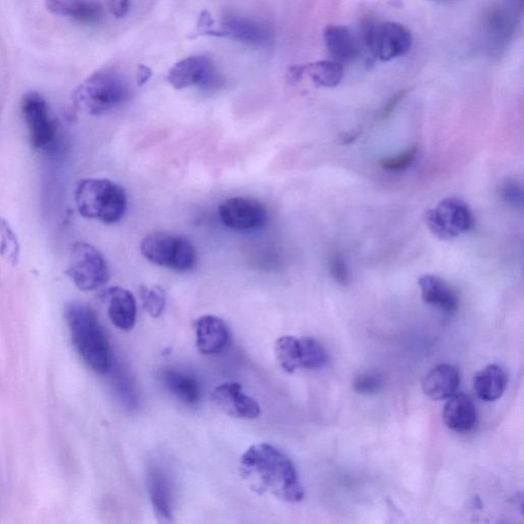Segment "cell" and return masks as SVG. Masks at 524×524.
<instances>
[{"label": "cell", "instance_id": "obj_1", "mask_svg": "<svg viewBox=\"0 0 524 524\" xmlns=\"http://www.w3.org/2000/svg\"><path fill=\"white\" fill-rule=\"evenodd\" d=\"M240 468L251 489L258 493H271L287 503H298L304 498V489L291 458L269 443L251 446L241 457Z\"/></svg>", "mask_w": 524, "mask_h": 524}, {"label": "cell", "instance_id": "obj_2", "mask_svg": "<svg viewBox=\"0 0 524 524\" xmlns=\"http://www.w3.org/2000/svg\"><path fill=\"white\" fill-rule=\"evenodd\" d=\"M73 344L82 359L93 372L110 373L113 354L96 312L83 302H71L65 310Z\"/></svg>", "mask_w": 524, "mask_h": 524}, {"label": "cell", "instance_id": "obj_3", "mask_svg": "<svg viewBox=\"0 0 524 524\" xmlns=\"http://www.w3.org/2000/svg\"><path fill=\"white\" fill-rule=\"evenodd\" d=\"M75 203L80 215L106 224L125 217L127 196L125 188L106 179H85L78 184Z\"/></svg>", "mask_w": 524, "mask_h": 524}, {"label": "cell", "instance_id": "obj_4", "mask_svg": "<svg viewBox=\"0 0 524 524\" xmlns=\"http://www.w3.org/2000/svg\"><path fill=\"white\" fill-rule=\"evenodd\" d=\"M129 87L118 72L100 70L79 84L72 93L77 110L100 116L113 111L128 99Z\"/></svg>", "mask_w": 524, "mask_h": 524}, {"label": "cell", "instance_id": "obj_5", "mask_svg": "<svg viewBox=\"0 0 524 524\" xmlns=\"http://www.w3.org/2000/svg\"><path fill=\"white\" fill-rule=\"evenodd\" d=\"M142 256L153 265L185 273L196 264V253L190 240L158 231L145 236L141 242Z\"/></svg>", "mask_w": 524, "mask_h": 524}, {"label": "cell", "instance_id": "obj_6", "mask_svg": "<svg viewBox=\"0 0 524 524\" xmlns=\"http://www.w3.org/2000/svg\"><path fill=\"white\" fill-rule=\"evenodd\" d=\"M424 222L429 231L442 241H450L475 228V215L468 204L462 199L447 198L428 209Z\"/></svg>", "mask_w": 524, "mask_h": 524}, {"label": "cell", "instance_id": "obj_7", "mask_svg": "<svg viewBox=\"0 0 524 524\" xmlns=\"http://www.w3.org/2000/svg\"><path fill=\"white\" fill-rule=\"evenodd\" d=\"M66 274L82 291H93L106 285L110 272L103 254L86 242L72 246Z\"/></svg>", "mask_w": 524, "mask_h": 524}, {"label": "cell", "instance_id": "obj_8", "mask_svg": "<svg viewBox=\"0 0 524 524\" xmlns=\"http://www.w3.org/2000/svg\"><path fill=\"white\" fill-rule=\"evenodd\" d=\"M365 40L371 54L383 62L406 55L413 45L409 29L395 22L371 26L365 32Z\"/></svg>", "mask_w": 524, "mask_h": 524}, {"label": "cell", "instance_id": "obj_9", "mask_svg": "<svg viewBox=\"0 0 524 524\" xmlns=\"http://www.w3.org/2000/svg\"><path fill=\"white\" fill-rule=\"evenodd\" d=\"M21 111L33 147L48 149L57 135L56 122L50 115L48 101L39 92H27L22 99Z\"/></svg>", "mask_w": 524, "mask_h": 524}, {"label": "cell", "instance_id": "obj_10", "mask_svg": "<svg viewBox=\"0 0 524 524\" xmlns=\"http://www.w3.org/2000/svg\"><path fill=\"white\" fill-rule=\"evenodd\" d=\"M170 83L176 90L199 86L202 89H216L222 83L213 60L205 56H193L178 62L169 72Z\"/></svg>", "mask_w": 524, "mask_h": 524}, {"label": "cell", "instance_id": "obj_11", "mask_svg": "<svg viewBox=\"0 0 524 524\" xmlns=\"http://www.w3.org/2000/svg\"><path fill=\"white\" fill-rule=\"evenodd\" d=\"M222 223L232 230L251 231L266 227L268 214L264 204L246 196H232L218 207Z\"/></svg>", "mask_w": 524, "mask_h": 524}, {"label": "cell", "instance_id": "obj_12", "mask_svg": "<svg viewBox=\"0 0 524 524\" xmlns=\"http://www.w3.org/2000/svg\"><path fill=\"white\" fill-rule=\"evenodd\" d=\"M214 404L232 418L254 420L260 416V406L247 396L238 382H224L213 391Z\"/></svg>", "mask_w": 524, "mask_h": 524}, {"label": "cell", "instance_id": "obj_13", "mask_svg": "<svg viewBox=\"0 0 524 524\" xmlns=\"http://www.w3.org/2000/svg\"><path fill=\"white\" fill-rule=\"evenodd\" d=\"M220 36L254 47H266L273 40L272 28L261 22L230 13L223 18Z\"/></svg>", "mask_w": 524, "mask_h": 524}, {"label": "cell", "instance_id": "obj_14", "mask_svg": "<svg viewBox=\"0 0 524 524\" xmlns=\"http://www.w3.org/2000/svg\"><path fill=\"white\" fill-rule=\"evenodd\" d=\"M519 6L522 7V3L512 0L511 4H496L487 12L485 28L492 48L499 49L511 39L518 23Z\"/></svg>", "mask_w": 524, "mask_h": 524}, {"label": "cell", "instance_id": "obj_15", "mask_svg": "<svg viewBox=\"0 0 524 524\" xmlns=\"http://www.w3.org/2000/svg\"><path fill=\"white\" fill-rule=\"evenodd\" d=\"M195 330L196 347L202 354H221L229 345V328L221 318L203 316L196 319Z\"/></svg>", "mask_w": 524, "mask_h": 524}, {"label": "cell", "instance_id": "obj_16", "mask_svg": "<svg viewBox=\"0 0 524 524\" xmlns=\"http://www.w3.org/2000/svg\"><path fill=\"white\" fill-rule=\"evenodd\" d=\"M442 419L450 431L467 433L477 424V410L475 402L465 393H455L448 398L443 407Z\"/></svg>", "mask_w": 524, "mask_h": 524}, {"label": "cell", "instance_id": "obj_17", "mask_svg": "<svg viewBox=\"0 0 524 524\" xmlns=\"http://www.w3.org/2000/svg\"><path fill=\"white\" fill-rule=\"evenodd\" d=\"M419 287L422 301L431 307L438 308L448 315H452L458 307V295L454 287L434 275L420 276Z\"/></svg>", "mask_w": 524, "mask_h": 524}, {"label": "cell", "instance_id": "obj_18", "mask_svg": "<svg viewBox=\"0 0 524 524\" xmlns=\"http://www.w3.org/2000/svg\"><path fill=\"white\" fill-rule=\"evenodd\" d=\"M47 9L62 18L93 25L103 19L104 10L96 0H46Z\"/></svg>", "mask_w": 524, "mask_h": 524}, {"label": "cell", "instance_id": "obj_19", "mask_svg": "<svg viewBox=\"0 0 524 524\" xmlns=\"http://www.w3.org/2000/svg\"><path fill=\"white\" fill-rule=\"evenodd\" d=\"M108 316L115 327L122 331L134 329L136 321V302L130 291L121 287L106 290Z\"/></svg>", "mask_w": 524, "mask_h": 524}, {"label": "cell", "instance_id": "obj_20", "mask_svg": "<svg viewBox=\"0 0 524 524\" xmlns=\"http://www.w3.org/2000/svg\"><path fill=\"white\" fill-rule=\"evenodd\" d=\"M148 493L153 509L160 522H171L173 519V490L166 473L157 467L148 475Z\"/></svg>", "mask_w": 524, "mask_h": 524}, {"label": "cell", "instance_id": "obj_21", "mask_svg": "<svg viewBox=\"0 0 524 524\" xmlns=\"http://www.w3.org/2000/svg\"><path fill=\"white\" fill-rule=\"evenodd\" d=\"M461 382L458 370L450 363H441L424 377L422 389L433 400H443L455 395Z\"/></svg>", "mask_w": 524, "mask_h": 524}, {"label": "cell", "instance_id": "obj_22", "mask_svg": "<svg viewBox=\"0 0 524 524\" xmlns=\"http://www.w3.org/2000/svg\"><path fill=\"white\" fill-rule=\"evenodd\" d=\"M324 41L333 60L340 64L352 62L359 55V42L347 27L327 26L324 31Z\"/></svg>", "mask_w": 524, "mask_h": 524}, {"label": "cell", "instance_id": "obj_23", "mask_svg": "<svg viewBox=\"0 0 524 524\" xmlns=\"http://www.w3.org/2000/svg\"><path fill=\"white\" fill-rule=\"evenodd\" d=\"M508 377L503 368L489 365L479 371L473 378V389L485 402H494L504 395Z\"/></svg>", "mask_w": 524, "mask_h": 524}, {"label": "cell", "instance_id": "obj_24", "mask_svg": "<svg viewBox=\"0 0 524 524\" xmlns=\"http://www.w3.org/2000/svg\"><path fill=\"white\" fill-rule=\"evenodd\" d=\"M162 377L167 390L181 403L188 406H196L200 403L201 388L194 377L176 370H166Z\"/></svg>", "mask_w": 524, "mask_h": 524}, {"label": "cell", "instance_id": "obj_25", "mask_svg": "<svg viewBox=\"0 0 524 524\" xmlns=\"http://www.w3.org/2000/svg\"><path fill=\"white\" fill-rule=\"evenodd\" d=\"M305 72L317 86L332 89L336 87L345 76L344 65L336 61H319L305 66Z\"/></svg>", "mask_w": 524, "mask_h": 524}, {"label": "cell", "instance_id": "obj_26", "mask_svg": "<svg viewBox=\"0 0 524 524\" xmlns=\"http://www.w3.org/2000/svg\"><path fill=\"white\" fill-rule=\"evenodd\" d=\"M275 354L284 371L294 373L296 370L301 369V338L284 336L276 340Z\"/></svg>", "mask_w": 524, "mask_h": 524}, {"label": "cell", "instance_id": "obj_27", "mask_svg": "<svg viewBox=\"0 0 524 524\" xmlns=\"http://www.w3.org/2000/svg\"><path fill=\"white\" fill-rule=\"evenodd\" d=\"M112 383L120 403L128 410L136 409L138 399L133 381L125 370L112 367Z\"/></svg>", "mask_w": 524, "mask_h": 524}, {"label": "cell", "instance_id": "obj_28", "mask_svg": "<svg viewBox=\"0 0 524 524\" xmlns=\"http://www.w3.org/2000/svg\"><path fill=\"white\" fill-rule=\"evenodd\" d=\"M301 369L315 370L323 368L328 362V354L324 346L314 338H301Z\"/></svg>", "mask_w": 524, "mask_h": 524}, {"label": "cell", "instance_id": "obj_29", "mask_svg": "<svg viewBox=\"0 0 524 524\" xmlns=\"http://www.w3.org/2000/svg\"><path fill=\"white\" fill-rule=\"evenodd\" d=\"M140 296L143 307L152 318L162 317L166 307V293L160 286H141Z\"/></svg>", "mask_w": 524, "mask_h": 524}, {"label": "cell", "instance_id": "obj_30", "mask_svg": "<svg viewBox=\"0 0 524 524\" xmlns=\"http://www.w3.org/2000/svg\"><path fill=\"white\" fill-rule=\"evenodd\" d=\"M0 252L12 266H17L20 258V245L16 234L10 224L0 217Z\"/></svg>", "mask_w": 524, "mask_h": 524}, {"label": "cell", "instance_id": "obj_31", "mask_svg": "<svg viewBox=\"0 0 524 524\" xmlns=\"http://www.w3.org/2000/svg\"><path fill=\"white\" fill-rule=\"evenodd\" d=\"M354 389L359 395L372 396L380 393L384 388V380L380 373L366 372L355 377Z\"/></svg>", "mask_w": 524, "mask_h": 524}, {"label": "cell", "instance_id": "obj_32", "mask_svg": "<svg viewBox=\"0 0 524 524\" xmlns=\"http://www.w3.org/2000/svg\"><path fill=\"white\" fill-rule=\"evenodd\" d=\"M418 154L417 147H412L406 149V151L399 153L396 156H391L388 158H383L380 160V166L381 169L392 171L399 172L404 171L413 164L415 159H416Z\"/></svg>", "mask_w": 524, "mask_h": 524}, {"label": "cell", "instance_id": "obj_33", "mask_svg": "<svg viewBox=\"0 0 524 524\" xmlns=\"http://www.w3.org/2000/svg\"><path fill=\"white\" fill-rule=\"evenodd\" d=\"M329 271L335 282L340 286H347L351 283V272L347 262L339 251H334L329 259Z\"/></svg>", "mask_w": 524, "mask_h": 524}, {"label": "cell", "instance_id": "obj_34", "mask_svg": "<svg viewBox=\"0 0 524 524\" xmlns=\"http://www.w3.org/2000/svg\"><path fill=\"white\" fill-rule=\"evenodd\" d=\"M501 196L509 205L518 208L523 205V188L519 180L506 179L501 188Z\"/></svg>", "mask_w": 524, "mask_h": 524}, {"label": "cell", "instance_id": "obj_35", "mask_svg": "<svg viewBox=\"0 0 524 524\" xmlns=\"http://www.w3.org/2000/svg\"><path fill=\"white\" fill-rule=\"evenodd\" d=\"M109 9L118 19L126 18L130 11V0H108Z\"/></svg>", "mask_w": 524, "mask_h": 524}, {"label": "cell", "instance_id": "obj_36", "mask_svg": "<svg viewBox=\"0 0 524 524\" xmlns=\"http://www.w3.org/2000/svg\"><path fill=\"white\" fill-rule=\"evenodd\" d=\"M407 94V91H400L392 96L388 104L385 105L382 111V118L383 119H389L393 112L396 111V109L399 105L400 101H402Z\"/></svg>", "mask_w": 524, "mask_h": 524}, {"label": "cell", "instance_id": "obj_37", "mask_svg": "<svg viewBox=\"0 0 524 524\" xmlns=\"http://www.w3.org/2000/svg\"><path fill=\"white\" fill-rule=\"evenodd\" d=\"M152 76V71L147 66L140 65L136 71V83L138 86H143L147 83Z\"/></svg>", "mask_w": 524, "mask_h": 524}, {"label": "cell", "instance_id": "obj_38", "mask_svg": "<svg viewBox=\"0 0 524 524\" xmlns=\"http://www.w3.org/2000/svg\"><path fill=\"white\" fill-rule=\"evenodd\" d=\"M305 73V66H294V67L290 68L288 72V80L291 83H296L300 82Z\"/></svg>", "mask_w": 524, "mask_h": 524}, {"label": "cell", "instance_id": "obj_39", "mask_svg": "<svg viewBox=\"0 0 524 524\" xmlns=\"http://www.w3.org/2000/svg\"><path fill=\"white\" fill-rule=\"evenodd\" d=\"M360 135V131H351V133H345L340 135V143L344 144H349L355 142L356 138Z\"/></svg>", "mask_w": 524, "mask_h": 524}, {"label": "cell", "instance_id": "obj_40", "mask_svg": "<svg viewBox=\"0 0 524 524\" xmlns=\"http://www.w3.org/2000/svg\"><path fill=\"white\" fill-rule=\"evenodd\" d=\"M516 2H520V3H522V0H516Z\"/></svg>", "mask_w": 524, "mask_h": 524}]
</instances>
